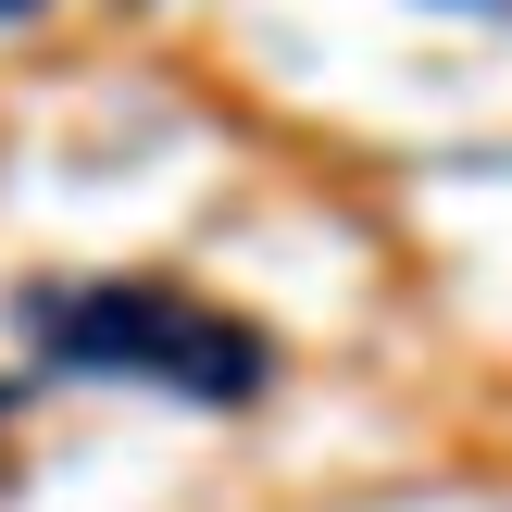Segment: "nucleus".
<instances>
[{
    "instance_id": "3",
    "label": "nucleus",
    "mask_w": 512,
    "mask_h": 512,
    "mask_svg": "<svg viewBox=\"0 0 512 512\" xmlns=\"http://www.w3.org/2000/svg\"><path fill=\"white\" fill-rule=\"evenodd\" d=\"M25 13H50V0H0V25H25Z\"/></svg>"
},
{
    "instance_id": "1",
    "label": "nucleus",
    "mask_w": 512,
    "mask_h": 512,
    "mask_svg": "<svg viewBox=\"0 0 512 512\" xmlns=\"http://www.w3.org/2000/svg\"><path fill=\"white\" fill-rule=\"evenodd\" d=\"M25 338H38V363H63V375H125V388H175V400H213V413L263 400V375H275L263 325L213 313L200 288H163V275H75V288H38L25 300Z\"/></svg>"
},
{
    "instance_id": "2",
    "label": "nucleus",
    "mask_w": 512,
    "mask_h": 512,
    "mask_svg": "<svg viewBox=\"0 0 512 512\" xmlns=\"http://www.w3.org/2000/svg\"><path fill=\"white\" fill-rule=\"evenodd\" d=\"M438 13H512V0H438Z\"/></svg>"
}]
</instances>
